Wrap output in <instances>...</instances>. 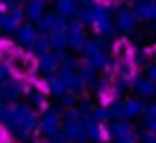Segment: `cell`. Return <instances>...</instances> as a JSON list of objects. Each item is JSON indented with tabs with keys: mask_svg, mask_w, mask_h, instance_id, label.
<instances>
[{
	"mask_svg": "<svg viewBox=\"0 0 156 143\" xmlns=\"http://www.w3.org/2000/svg\"><path fill=\"white\" fill-rule=\"evenodd\" d=\"M113 22H115V28L120 32H124V34H130L137 28V15L133 13V9H126V7H118L115 9Z\"/></svg>",
	"mask_w": 156,
	"mask_h": 143,
	"instance_id": "obj_1",
	"label": "cell"
},
{
	"mask_svg": "<svg viewBox=\"0 0 156 143\" xmlns=\"http://www.w3.org/2000/svg\"><path fill=\"white\" fill-rule=\"evenodd\" d=\"M86 41H88V39H86L83 24H81L79 19L69 22V26H66V43H69V47H71V49H81Z\"/></svg>",
	"mask_w": 156,
	"mask_h": 143,
	"instance_id": "obj_2",
	"label": "cell"
},
{
	"mask_svg": "<svg viewBox=\"0 0 156 143\" xmlns=\"http://www.w3.org/2000/svg\"><path fill=\"white\" fill-rule=\"evenodd\" d=\"M64 58H66V56H64V51H62V49L47 51V54L39 56V68H41L43 73H51V71H56L58 66H62Z\"/></svg>",
	"mask_w": 156,
	"mask_h": 143,
	"instance_id": "obj_3",
	"label": "cell"
},
{
	"mask_svg": "<svg viewBox=\"0 0 156 143\" xmlns=\"http://www.w3.org/2000/svg\"><path fill=\"white\" fill-rule=\"evenodd\" d=\"M13 37H15V43H17V45L30 47V45L34 43V39L39 37V30H37V26H32V24H22Z\"/></svg>",
	"mask_w": 156,
	"mask_h": 143,
	"instance_id": "obj_4",
	"label": "cell"
},
{
	"mask_svg": "<svg viewBox=\"0 0 156 143\" xmlns=\"http://www.w3.org/2000/svg\"><path fill=\"white\" fill-rule=\"evenodd\" d=\"M47 2H45V0H28V2H26V9H24V15L30 19V22H39L41 17H45L47 13Z\"/></svg>",
	"mask_w": 156,
	"mask_h": 143,
	"instance_id": "obj_5",
	"label": "cell"
},
{
	"mask_svg": "<svg viewBox=\"0 0 156 143\" xmlns=\"http://www.w3.org/2000/svg\"><path fill=\"white\" fill-rule=\"evenodd\" d=\"M22 17H24V11H20V9H11V11L7 13V17H5V32L15 34L17 28L22 26Z\"/></svg>",
	"mask_w": 156,
	"mask_h": 143,
	"instance_id": "obj_6",
	"label": "cell"
},
{
	"mask_svg": "<svg viewBox=\"0 0 156 143\" xmlns=\"http://www.w3.org/2000/svg\"><path fill=\"white\" fill-rule=\"evenodd\" d=\"M77 0H56V13L60 15V17H64V19H69V17H73V15H77Z\"/></svg>",
	"mask_w": 156,
	"mask_h": 143,
	"instance_id": "obj_7",
	"label": "cell"
},
{
	"mask_svg": "<svg viewBox=\"0 0 156 143\" xmlns=\"http://www.w3.org/2000/svg\"><path fill=\"white\" fill-rule=\"evenodd\" d=\"M152 9H154V0H135L133 2V13L137 19H152Z\"/></svg>",
	"mask_w": 156,
	"mask_h": 143,
	"instance_id": "obj_8",
	"label": "cell"
},
{
	"mask_svg": "<svg viewBox=\"0 0 156 143\" xmlns=\"http://www.w3.org/2000/svg\"><path fill=\"white\" fill-rule=\"evenodd\" d=\"M28 49H30L32 54H37V56H43V54H47L49 49H54V47H51V41H49V34H43V32H41Z\"/></svg>",
	"mask_w": 156,
	"mask_h": 143,
	"instance_id": "obj_9",
	"label": "cell"
},
{
	"mask_svg": "<svg viewBox=\"0 0 156 143\" xmlns=\"http://www.w3.org/2000/svg\"><path fill=\"white\" fill-rule=\"evenodd\" d=\"M88 64H90L92 68H105V66L109 64V56H107V49H101V51H96V54L88 56Z\"/></svg>",
	"mask_w": 156,
	"mask_h": 143,
	"instance_id": "obj_10",
	"label": "cell"
},
{
	"mask_svg": "<svg viewBox=\"0 0 156 143\" xmlns=\"http://www.w3.org/2000/svg\"><path fill=\"white\" fill-rule=\"evenodd\" d=\"M49 41H51V47H54V49H64V47H69V43H66V32H49Z\"/></svg>",
	"mask_w": 156,
	"mask_h": 143,
	"instance_id": "obj_11",
	"label": "cell"
},
{
	"mask_svg": "<svg viewBox=\"0 0 156 143\" xmlns=\"http://www.w3.org/2000/svg\"><path fill=\"white\" fill-rule=\"evenodd\" d=\"M51 24H54V15H45L37 22V30L43 32V34H49L51 32Z\"/></svg>",
	"mask_w": 156,
	"mask_h": 143,
	"instance_id": "obj_12",
	"label": "cell"
},
{
	"mask_svg": "<svg viewBox=\"0 0 156 143\" xmlns=\"http://www.w3.org/2000/svg\"><path fill=\"white\" fill-rule=\"evenodd\" d=\"M145 51H147V49H137V54H135V62H137V64H141V62L145 60V56H147Z\"/></svg>",
	"mask_w": 156,
	"mask_h": 143,
	"instance_id": "obj_13",
	"label": "cell"
},
{
	"mask_svg": "<svg viewBox=\"0 0 156 143\" xmlns=\"http://www.w3.org/2000/svg\"><path fill=\"white\" fill-rule=\"evenodd\" d=\"M147 79H152V81H156V62L147 66Z\"/></svg>",
	"mask_w": 156,
	"mask_h": 143,
	"instance_id": "obj_14",
	"label": "cell"
},
{
	"mask_svg": "<svg viewBox=\"0 0 156 143\" xmlns=\"http://www.w3.org/2000/svg\"><path fill=\"white\" fill-rule=\"evenodd\" d=\"M77 2H79L81 7H92V5H96L94 0H77Z\"/></svg>",
	"mask_w": 156,
	"mask_h": 143,
	"instance_id": "obj_15",
	"label": "cell"
},
{
	"mask_svg": "<svg viewBox=\"0 0 156 143\" xmlns=\"http://www.w3.org/2000/svg\"><path fill=\"white\" fill-rule=\"evenodd\" d=\"M5 17H7V15L0 11V32H5Z\"/></svg>",
	"mask_w": 156,
	"mask_h": 143,
	"instance_id": "obj_16",
	"label": "cell"
},
{
	"mask_svg": "<svg viewBox=\"0 0 156 143\" xmlns=\"http://www.w3.org/2000/svg\"><path fill=\"white\" fill-rule=\"evenodd\" d=\"M137 109H139L137 103H130V105H128V113H137Z\"/></svg>",
	"mask_w": 156,
	"mask_h": 143,
	"instance_id": "obj_17",
	"label": "cell"
},
{
	"mask_svg": "<svg viewBox=\"0 0 156 143\" xmlns=\"http://www.w3.org/2000/svg\"><path fill=\"white\" fill-rule=\"evenodd\" d=\"M152 19L156 22V0H154V9H152Z\"/></svg>",
	"mask_w": 156,
	"mask_h": 143,
	"instance_id": "obj_18",
	"label": "cell"
}]
</instances>
